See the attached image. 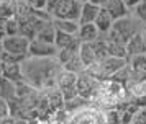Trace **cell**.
<instances>
[{"label": "cell", "instance_id": "cell-1", "mask_svg": "<svg viewBox=\"0 0 146 124\" xmlns=\"http://www.w3.org/2000/svg\"><path fill=\"white\" fill-rule=\"evenodd\" d=\"M62 65L56 57H27L21 62L23 82L36 91L56 88V78Z\"/></svg>", "mask_w": 146, "mask_h": 124}, {"label": "cell", "instance_id": "cell-2", "mask_svg": "<svg viewBox=\"0 0 146 124\" xmlns=\"http://www.w3.org/2000/svg\"><path fill=\"white\" fill-rule=\"evenodd\" d=\"M126 95H128V91L121 83L113 82V80H104L100 83L99 93L92 103H95L99 108L113 110V108H118L120 103H126Z\"/></svg>", "mask_w": 146, "mask_h": 124}, {"label": "cell", "instance_id": "cell-3", "mask_svg": "<svg viewBox=\"0 0 146 124\" xmlns=\"http://www.w3.org/2000/svg\"><path fill=\"white\" fill-rule=\"evenodd\" d=\"M141 30H143V23H141L135 15H128L125 18L113 21L112 30L108 31L105 39L110 41V43H117V44L126 46V43H128L135 34L141 33Z\"/></svg>", "mask_w": 146, "mask_h": 124}, {"label": "cell", "instance_id": "cell-4", "mask_svg": "<svg viewBox=\"0 0 146 124\" xmlns=\"http://www.w3.org/2000/svg\"><path fill=\"white\" fill-rule=\"evenodd\" d=\"M128 64L126 59H117V57H105L99 60L95 65H92L90 69H87L86 72H89L90 75H94L99 80H110V78L117 73L118 70H121L125 65Z\"/></svg>", "mask_w": 146, "mask_h": 124}, {"label": "cell", "instance_id": "cell-5", "mask_svg": "<svg viewBox=\"0 0 146 124\" xmlns=\"http://www.w3.org/2000/svg\"><path fill=\"white\" fill-rule=\"evenodd\" d=\"M100 83L102 80L95 78L94 75H90L89 72H82L79 73L77 77V83H76V90H77V96L84 98L87 101L92 103L97 93H99V88H100Z\"/></svg>", "mask_w": 146, "mask_h": 124}, {"label": "cell", "instance_id": "cell-6", "mask_svg": "<svg viewBox=\"0 0 146 124\" xmlns=\"http://www.w3.org/2000/svg\"><path fill=\"white\" fill-rule=\"evenodd\" d=\"M66 124H107L105 123V113L100 110V108L87 106L84 110L76 111L72 114H69Z\"/></svg>", "mask_w": 146, "mask_h": 124}, {"label": "cell", "instance_id": "cell-7", "mask_svg": "<svg viewBox=\"0 0 146 124\" xmlns=\"http://www.w3.org/2000/svg\"><path fill=\"white\" fill-rule=\"evenodd\" d=\"M30 43L31 39H28L27 36H21V34H17V36H7L2 41V46H3V51L13 56V57H28V51H30Z\"/></svg>", "mask_w": 146, "mask_h": 124}, {"label": "cell", "instance_id": "cell-8", "mask_svg": "<svg viewBox=\"0 0 146 124\" xmlns=\"http://www.w3.org/2000/svg\"><path fill=\"white\" fill-rule=\"evenodd\" d=\"M80 8H82V2H79V0H61L58 7L54 8V12L51 13V18L79 21Z\"/></svg>", "mask_w": 146, "mask_h": 124}, {"label": "cell", "instance_id": "cell-9", "mask_svg": "<svg viewBox=\"0 0 146 124\" xmlns=\"http://www.w3.org/2000/svg\"><path fill=\"white\" fill-rule=\"evenodd\" d=\"M58 47L54 44H46L38 39H31L28 57H58Z\"/></svg>", "mask_w": 146, "mask_h": 124}, {"label": "cell", "instance_id": "cell-10", "mask_svg": "<svg viewBox=\"0 0 146 124\" xmlns=\"http://www.w3.org/2000/svg\"><path fill=\"white\" fill-rule=\"evenodd\" d=\"M128 69L131 72V83L146 80V54L128 59ZM130 87V85H128ZM126 87V88H128Z\"/></svg>", "mask_w": 146, "mask_h": 124}, {"label": "cell", "instance_id": "cell-11", "mask_svg": "<svg viewBox=\"0 0 146 124\" xmlns=\"http://www.w3.org/2000/svg\"><path fill=\"white\" fill-rule=\"evenodd\" d=\"M79 59L82 65L87 69H90L92 65L97 64V54H95V47L94 43H82L79 47Z\"/></svg>", "mask_w": 146, "mask_h": 124}, {"label": "cell", "instance_id": "cell-12", "mask_svg": "<svg viewBox=\"0 0 146 124\" xmlns=\"http://www.w3.org/2000/svg\"><path fill=\"white\" fill-rule=\"evenodd\" d=\"M126 54H128V59L130 57H135V56H143L146 54V43L143 39V34L138 33L135 34L128 43H126Z\"/></svg>", "mask_w": 146, "mask_h": 124}, {"label": "cell", "instance_id": "cell-13", "mask_svg": "<svg viewBox=\"0 0 146 124\" xmlns=\"http://www.w3.org/2000/svg\"><path fill=\"white\" fill-rule=\"evenodd\" d=\"M100 7L90 3L89 0L82 3V8H80V16H79V25H89V23H94L95 18L99 16L100 13Z\"/></svg>", "mask_w": 146, "mask_h": 124}, {"label": "cell", "instance_id": "cell-14", "mask_svg": "<svg viewBox=\"0 0 146 124\" xmlns=\"http://www.w3.org/2000/svg\"><path fill=\"white\" fill-rule=\"evenodd\" d=\"M77 73H72L69 70H62L59 72V75L56 78V88L59 91H66L71 90V88H76V83H77Z\"/></svg>", "mask_w": 146, "mask_h": 124}, {"label": "cell", "instance_id": "cell-15", "mask_svg": "<svg viewBox=\"0 0 146 124\" xmlns=\"http://www.w3.org/2000/svg\"><path fill=\"white\" fill-rule=\"evenodd\" d=\"M104 8L110 13V16L113 18V21L121 20V18H125V16L130 15V10H128V7L123 3V0H108V3H107Z\"/></svg>", "mask_w": 146, "mask_h": 124}, {"label": "cell", "instance_id": "cell-16", "mask_svg": "<svg viewBox=\"0 0 146 124\" xmlns=\"http://www.w3.org/2000/svg\"><path fill=\"white\" fill-rule=\"evenodd\" d=\"M77 38H79L80 43H95L99 38H102V34L99 33L97 26L94 25V23H89V25H80L79 26Z\"/></svg>", "mask_w": 146, "mask_h": 124}, {"label": "cell", "instance_id": "cell-17", "mask_svg": "<svg viewBox=\"0 0 146 124\" xmlns=\"http://www.w3.org/2000/svg\"><path fill=\"white\" fill-rule=\"evenodd\" d=\"M94 25L97 26V30H99V33L102 36H107L108 31L112 30V26H113V18L110 16V13L107 12L105 8H102L99 13V16L94 21Z\"/></svg>", "mask_w": 146, "mask_h": 124}, {"label": "cell", "instance_id": "cell-18", "mask_svg": "<svg viewBox=\"0 0 146 124\" xmlns=\"http://www.w3.org/2000/svg\"><path fill=\"white\" fill-rule=\"evenodd\" d=\"M54 38H56V28L53 25V20L48 21L46 25L41 26V30L36 33V38L41 43H46V44H54Z\"/></svg>", "mask_w": 146, "mask_h": 124}, {"label": "cell", "instance_id": "cell-19", "mask_svg": "<svg viewBox=\"0 0 146 124\" xmlns=\"http://www.w3.org/2000/svg\"><path fill=\"white\" fill-rule=\"evenodd\" d=\"M2 77H5L7 80L18 83L23 82V73H21V64H3V73Z\"/></svg>", "mask_w": 146, "mask_h": 124}, {"label": "cell", "instance_id": "cell-20", "mask_svg": "<svg viewBox=\"0 0 146 124\" xmlns=\"http://www.w3.org/2000/svg\"><path fill=\"white\" fill-rule=\"evenodd\" d=\"M53 25L58 31H62L66 34H72L77 36L79 33V21H72V20H53Z\"/></svg>", "mask_w": 146, "mask_h": 124}, {"label": "cell", "instance_id": "cell-21", "mask_svg": "<svg viewBox=\"0 0 146 124\" xmlns=\"http://www.w3.org/2000/svg\"><path fill=\"white\" fill-rule=\"evenodd\" d=\"M18 12V3L15 0H0V18L10 20L17 16Z\"/></svg>", "mask_w": 146, "mask_h": 124}, {"label": "cell", "instance_id": "cell-22", "mask_svg": "<svg viewBox=\"0 0 146 124\" xmlns=\"http://www.w3.org/2000/svg\"><path fill=\"white\" fill-rule=\"evenodd\" d=\"M126 91H128V95L133 96V98H145L146 100V80L131 83L126 88Z\"/></svg>", "mask_w": 146, "mask_h": 124}, {"label": "cell", "instance_id": "cell-23", "mask_svg": "<svg viewBox=\"0 0 146 124\" xmlns=\"http://www.w3.org/2000/svg\"><path fill=\"white\" fill-rule=\"evenodd\" d=\"M108 44V57H117V59H126L128 60V54H126V47L123 44H117V43H110Z\"/></svg>", "mask_w": 146, "mask_h": 124}, {"label": "cell", "instance_id": "cell-24", "mask_svg": "<svg viewBox=\"0 0 146 124\" xmlns=\"http://www.w3.org/2000/svg\"><path fill=\"white\" fill-rule=\"evenodd\" d=\"M105 123L107 124H123V117H121V111L118 108L105 111Z\"/></svg>", "mask_w": 146, "mask_h": 124}, {"label": "cell", "instance_id": "cell-25", "mask_svg": "<svg viewBox=\"0 0 146 124\" xmlns=\"http://www.w3.org/2000/svg\"><path fill=\"white\" fill-rule=\"evenodd\" d=\"M133 15H135L141 23H146V0H141V3L133 10Z\"/></svg>", "mask_w": 146, "mask_h": 124}, {"label": "cell", "instance_id": "cell-26", "mask_svg": "<svg viewBox=\"0 0 146 124\" xmlns=\"http://www.w3.org/2000/svg\"><path fill=\"white\" fill-rule=\"evenodd\" d=\"M10 117V103L0 96V119Z\"/></svg>", "mask_w": 146, "mask_h": 124}, {"label": "cell", "instance_id": "cell-27", "mask_svg": "<svg viewBox=\"0 0 146 124\" xmlns=\"http://www.w3.org/2000/svg\"><path fill=\"white\" fill-rule=\"evenodd\" d=\"M27 3L33 10H38V12H46V0H27Z\"/></svg>", "mask_w": 146, "mask_h": 124}, {"label": "cell", "instance_id": "cell-28", "mask_svg": "<svg viewBox=\"0 0 146 124\" xmlns=\"http://www.w3.org/2000/svg\"><path fill=\"white\" fill-rule=\"evenodd\" d=\"M61 0H46V13L51 16V13L54 12V8L58 7V3H59Z\"/></svg>", "mask_w": 146, "mask_h": 124}, {"label": "cell", "instance_id": "cell-29", "mask_svg": "<svg viewBox=\"0 0 146 124\" xmlns=\"http://www.w3.org/2000/svg\"><path fill=\"white\" fill-rule=\"evenodd\" d=\"M123 3L128 7V10H135V8L141 3V0H123Z\"/></svg>", "mask_w": 146, "mask_h": 124}, {"label": "cell", "instance_id": "cell-30", "mask_svg": "<svg viewBox=\"0 0 146 124\" xmlns=\"http://www.w3.org/2000/svg\"><path fill=\"white\" fill-rule=\"evenodd\" d=\"M90 3H94V5H97V7H100V8H104V7L108 3V0H89Z\"/></svg>", "mask_w": 146, "mask_h": 124}, {"label": "cell", "instance_id": "cell-31", "mask_svg": "<svg viewBox=\"0 0 146 124\" xmlns=\"http://www.w3.org/2000/svg\"><path fill=\"white\" fill-rule=\"evenodd\" d=\"M12 124H28V119H23V117H12Z\"/></svg>", "mask_w": 146, "mask_h": 124}, {"label": "cell", "instance_id": "cell-32", "mask_svg": "<svg viewBox=\"0 0 146 124\" xmlns=\"http://www.w3.org/2000/svg\"><path fill=\"white\" fill-rule=\"evenodd\" d=\"M0 124H12V117H7V119H2Z\"/></svg>", "mask_w": 146, "mask_h": 124}, {"label": "cell", "instance_id": "cell-33", "mask_svg": "<svg viewBox=\"0 0 146 124\" xmlns=\"http://www.w3.org/2000/svg\"><path fill=\"white\" fill-rule=\"evenodd\" d=\"M3 54H5V51H3V46L0 43V62H2V59H3Z\"/></svg>", "mask_w": 146, "mask_h": 124}, {"label": "cell", "instance_id": "cell-34", "mask_svg": "<svg viewBox=\"0 0 146 124\" xmlns=\"http://www.w3.org/2000/svg\"><path fill=\"white\" fill-rule=\"evenodd\" d=\"M141 34H143V39H145V43H146V25L143 26V30H141Z\"/></svg>", "mask_w": 146, "mask_h": 124}, {"label": "cell", "instance_id": "cell-35", "mask_svg": "<svg viewBox=\"0 0 146 124\" xmlns=\"http://www.w3.org/2000/svg\"><path fill=\"white\" fill-rule=\"evenodd\" d=\"M2 73H3V62H0V77H2Z\"/></svg>", "mask_w": 146, "mask_h": 124}, {"label": "cell", "instance_id": "cell-36", "mask_svg": "<svg viewBox=\"0 0 146 124\" xmlns=\"http://www.w3.org/2000/svg\"><path fill=\"white\" fill-rule=\"evenodd\" d=\"M17 3H27V0H15Z\"/></svg>", "mask_w": 146, "mask_h": 124}, {"label": "cell", "instance_id": "cell-37", "mask_svg": "<svg viewBox=\"0 0 146 124\" xmlns=\"http://www.w3.org/2000/svg\"><path fill=\"white\" fill-rule=\"evenodd\" d=\"M79 2H82V3H84V2H87V0H79Z\"/></svg>", "mask_w": 146, "mask_h": 124}, {"label": "cell", "instance_id": "cell-38", "mask_svg": "<svg viewBox=\"0 0 146 124\" xmlns=\"http://www.w3.org/2000/svg\"><path fill=\"white\" fill-rule=\"evenodd\" d=\"M0 78H2V77H0Z\"/></svg>", "mask_w": 146, "mask_h": 124}]
</instances>
